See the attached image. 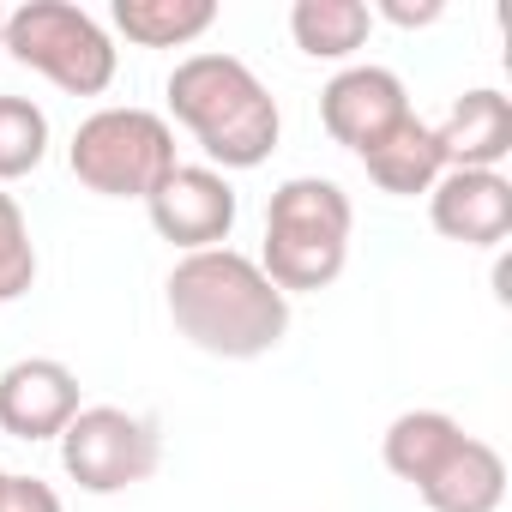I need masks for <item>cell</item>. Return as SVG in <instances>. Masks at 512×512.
Returning a JSON list of instances; mask_svg holds the SVG:
<instances>
[{"instance_id": "obj_1", "label": "cell", "mask_w": 512, "mask_h": 512, "mask_svg": "<svg viewBox=\"0 0 512 512\" xmlns=\"http://www.w3.org/2000/svg\"><path fill=\"white\" fill-rule=\"evenodd\" d=\"M169 320L175 332L223 362H253L272 356L290 332V296L260 272V260H247L235 247H205L181 253V266L169 272Z\"/></svg>"}, {"instance_id": "obj_2", "label": "cell", "mask_w": 512, "mask_h": 512, "mask_svg": "<svg viewBox=\"0 0 512 512\" xmlns=\"http://www.w3.org/2000/svg\"><path fill=\"white\" fill-rule=\"evenodd\" d=\"M169 109L199 139V151L223 169H260L284 133L278 97L266 91V79L241 55H217V49L187 55L169 73Z\"/></svg>"}, {"instance_id": "obj_3", "label": "cell", "mask_w": 512, "mask_h": 512, "mask_svg": "<svg viewBox=\"0 0 512 512\" xmlns=\"http://www.w3.org/2000/svg\"><path fill=\"white\" fill-rule=\"evenodd\" d=\"M350 193L326 175H296L272 193L266 205V247H260V272L284 290V296H308L338 284L344 260H350Z\"/></svg>"}, {"instance_id": "obj_4", "label": "cell", "mask_w": 512, "mask_h": 512, "mask_svg": "<svg viewBox=\"0 0 512 512\" xmlns=\"http://www.w3.org/2000/svg\"><path fill=\"white\" fill-rule=\"evenodd\" d=\"M0 49H7L19 67L55 79L67 97H103L115 85V43L109 31L73 7V0H25V7L7 13V31H0Z\"/></svg>"}, {"instance_id": "obj_5", "label": "cell", "mask_w": 512, "mask_h": 512, "mask_svg": "<svg viewBox=\"0 0 512 512\" xmlns=\"http://www.w3.org/2000/svg\"><path fill=\"white\" fill-rule=\"evenodd\" d=\"M67 163L103 199H151V187L175 169V127L151 109L109 103V109L79 121Z\"/></svg>"}, {"instance_id": "obj_6", "label": "cell", "mask_w": 512, "mask_h": 512, "mask_svg": "<svg viewBox=\"0 0 512 512\" xmlns=\"http://www.w3.org/2000/svg\"><path fill=\"white\" fill-rule=\"evenodd\" d=\"M163 464V434L151 416H133L121 404H85L61 428V470L85 494H121Z\"/></svg>"}, {"instance_id": "obj_7", "label": "cell", "mask_w": 512, "mask_h": 512, "mask_svg": "<svg viewBox=\"0 0 512 512\" xmlns=\"http://www.w3.org/2000/svg\"><path fill=\"white\" fill-rule=\"evenodd\" d=\"M145 211H151V229H157L169 247L205 253V247H223L229 229H235V187H229L223 169L175 163V169L151 187Z\"/></svg>"}, {"instance_id": "obj_8", "label": "cell", "mask_w": 512, "mask_h": 512, "mask_svg": "<svg viewBox=\"0 0 512 512\" xmlns=\"http://www.w3.org/2000/svg\"><path fill=\"white\" fill-rule=\"evenodd\" d=\"M404 115H416V109H410V91H404V79H398L392 67H344V73L320 91V121H326V133H332L344 151H356V157H368Z\"/></svg>"}, {"instance_id": "obj_9", "label": "cell", "mask_w": 512, "mask_h": 512, "mask_svg": "<svg viewBox=\"0 0 512 512\" xmlns=\"http://www.w3.org/2000/svg\"><path fill=\"white\" fill-rule=\"evenodd\" d=\"M79 410V374L55 356H25L0 374V428L13 440H61Z\"/></svg>"}, {"instance_id": "obj_10", "label": "cell", "mask_w": 512, "mask_h": 512, "mask_svg": "<svg viewBox=\"0 0 512 512\" xmlns=\"http://www.w3.org/2000/svg\"><path fill=\"white\" fill-rule=\"evenodd\" d=\"M428 217L446 241L500 247L512 235V181L500 169H446L428 187Z\"/></svg>"}, {"instance_id": "obj_11", "label": "cell", "mask_w": 512, "mask_h": 512, "mask_svg": "<svg viewBox=\"0 0 512 512\" xmlns=\"http://www.w3.org/2000/svg\"><path fill=\"white\" fill-rule=\"evenodd\" d=\"M434 145H440L446 169H500L512 157V103H506V91H494V85L464 91L446 109V121L434 127Z\"/></svg>"}, {"instance_id": "obj_12", "label": "cell", "mask_w": 512, "mask_h": 512, "mask_svg": "<svg viewBox=\"0 0 512 512\" xmlns=\"http://www.w3.org/2000/svg\"><path fill=\"white\" fill-rule=\"evenodd\" d=\"M416 494L428 500V512H500V500H506V458L488 440L464 434L434 464V476Z\"/></svg>"}, {"instance_id": "obj_13", "label": "cell", "mask_w": 512, "mask_h": 512, "mask_svg": "<svg viewBox=\"0 0 512 512\" xmlns=\"http://www.w3.org/2000/svg\"><path fill=\"white\" fill-rule=\"evenodd\" d=\"M362 163H368L374 187H380V193H398V199H416V193H428V187L446 175L440 145H434V127H428L422 115H404Z\"/></svg>"}, {"instance_id": "obj_14", "label": "cell", "mask_w": 512, "mask_h": 512, "mask_svg": "<svg viewBox=\"0 0 512 512\" xmlns=\"http://www.w3.org/2000/svg\"><path fill=\"white\" fill-rule=\"evenodd\" d=\"M109 19L139 49H187L217 25V0H115Z\"/></svg>"}, {"instance_id": "obj_15", "label": "cell", "mask_w": 512, "mask_h": 512, "mask_svg": "<svg viewBox=\"0 0 512 512\" xmlns=\"http://www.w3.org/2000/svg\"><path fill=\"white\" fill-rule=\"evenodd\" d=\"M458 440H464V428H458L446 410H404V416L386 428L380 458H386V470H392L398 482L422 488V482L434 476V464H440Z\"/></svg>"}, {"instance_id": "obj_16", "label": "cell", "mask_w": 512, "mask_h": 512, "mask_svg": "<svg viewBox=\"0 0 512 512\" xmlns=\"http://www.w3.org/2000/svg\"><path fill=\"white\" fill-rule=\"evenodd\" d=\"M368 31H374V13L362 7V0H296L290 7V37L314 61L356 55L368 43Z\"/></svg>"}, {"instance_id": "obj_17", "label": "cell", "mask_w": 512, "mask_h": 512, "mask_svg": "<svg viewBox=\"0 0 512 512\" xmlns=\"http://www.w3.org/2000/svg\"><path fill=\"white\" fill-rule=\"evenodd\" d=\"M49 157V115L31 97H0V181H19Z\"/></svg>"}, {"instance_id": "obj_18", "label": "cell", "mask_w": 512, "mask_h": 512, "mask_svg": "<svg viewBox=\"0 0 512 512\" xmlns=\"http://www.w3.org/2000/svg\"><path fill=\"white\" fill-rule=\"evenodd\" d=\"M37 284V247L13 193H0V302H19Z\"/></svg>"}, {"instance_id": "obj_19", "label": "cell", "mask_w": 512, "mask_h": 512, "mask_svg": "<svg viewBox=\"0 0 512 512\" xmlns=\"http://www.w3.org/2000/svg\"><path fill=\"white\" fill-rule=\"evenodd\" d=\"M0 512H61V494L43 476H7L0 482Z\"/></svg>"}, {"instance_id": "obj_20", "label": "cell", "mask_w": 512, "mask_h": 512, "mask_svg": "<svg viewBox=\"0 0 512 512\" xmlns=\"http://www.w3.org/2000/svg\"><path fill=\"white\" fill-rule=\"evenodd\" d=\"M446 7H440V0H428V7H404V0H386V7H380V19H392V25H404V31H416V25H434Z\"/></svg>"}, {"instance_id": "obj_21", "label": "cell", "mask_w": 512, "mask_h": 512, "mask_svg": "<svg viewBox=\"0 0 512 512\" xmlns=\"http://www.w3.org/2000/svg\"><path fill=\"white\" fill-rule=\"evenodd\" d=\"M0 31H7V13H0Z\"/></svg>"}, {"instance_id": "obj_22", "label": "cell", "mask_w": 512, "mask_h": 512, "mask_svg": "<svg viewBox=\"0 0 512 512\" xmlns=\"http://www.w3.org/2000/svg\"><path fill=\"white\" fill-rule=\"evenodd\" d=\"M0 482H7V470H0Z\"/></svg>"}]
</instances>
